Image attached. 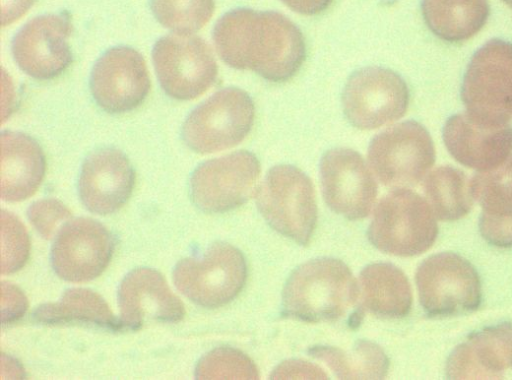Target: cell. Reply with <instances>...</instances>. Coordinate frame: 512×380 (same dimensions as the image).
<instances>
[{"mask_svg": "<svg viewBox=\"0 0 512 380\" xmlns=\"http://www.w3.org/2000/svg\"><path fill=\"white\" fill-rule=\"evenodd\" d=\"M213 41L228 66L253 71L275 83L293 78L306 58L300 29L273 11L233 9L216 23Z\"/></svg>", "mask_w": 512, "mask_h": 380, "instance_id": "1", "label": "cell"}, {"mask_svg": "<svg viewBox=\"0 0 512 380\" xmlns=\"http://www.w3.org/2000/svg\"><path fill=\"white\" fill-rule=\"evenodd\" d=\"M358 286L350 269L333 258L299 266L283 290L284 313L309 322L335 320L354 305Z\"/></svg>", "mask_w": 512, "mask_h": 380, "instance_id": "2", "label": "cell"}, {"mask_svg": "<svg viewBox=\"0 0 512 380\" xmlns=\"http://www.w3.org/2000/svg\"><path fill=\"white\" fill-rule=\"evenodd\" d=\"M437 234L436 216L429 203L405 188L381 199L368 229V238L377 249L401 257L424 253Z\"/></svg>", "mask_w": 512, "mask_h": 380, "instance_id": "3", "label": "cell"}, {"mask_svg": "<svg viewBox=\"0 0 512 380\" xmlns=\"http://www.w3.org/2000/svg\"><path fill=\"white\" fill-rule=\"evenodd\" d=\"M466 113L490 124L512 121V43L491 40L473 55L463 78Z\"/></svg>", "mask_w": 512, "mask_h": 380, "instance_id": "4", "label": "cell"}, {"mask_svg": "<svg viewBox=\"0 0 512 380\" xmlns=\"http://www.w3.org/2000/svg\"><path fill=\"white\" fill-rule=\"evenodd\" d=\"M260 213L271 227L306 245L315 229L317 205L310 178L292 165L272 167L256 192Z\"/></svg>", "mask_w": 512, "mask_h": 380, "instance_id": "5", "label": "cell"}, {"mask_svg": "<svg viewBox=\"0 0 512 380\" xmlns=\"http://www.w3.org/2000/svg\"><path fill=\"white\" fill-rule=\"evenodd\" d=\"M255 106L250 95L237 87L219 90L187 117L182 136L197 153H213L236 146L251 131Z\"/></svg>", "mask_w": 512, "mask_h": 380, "instance_id": "6", "label": "cell"}, {"mask_svg": "<svg viewBox=\"0 0 512 380\" xmlns=\"http://www.w3.org/2000/svg\"><path fill=\"white\" fill-rule=\"evenodd\" d=\"M368 161L384 185L405 188L416 185L427 175L435 161V147L424 126L405 121L371 140Z\"/></svg>", "mask_w": 512, "mask_h": 380, "instance_id": "7", "label": "cell"}, {"mask_svg": "<svg viewBox=\"0 0 512 380\" xmlns=\"http://www.w3.org/2000/svg\"><path fill=\"white\" fill-rule=\"evenodd\" d=\"M152 57L161 87L174 99L197 98L216 80L217 63L200 37L181 33L164 36L155 43Z\"/></svg>", "mask_w": 512, "mask_h": 380, "instance_id": "8", "label": "cell"}, {"mask_svg": "<svg viewBox=\"0 0 512 380\" xmlns=\"http://www.w3.org/2000/svg\"><path fill=\"white\" fill-rule=\"evenodd\" d=\"M242 253L226 243L212 245L201 259L178 262L173 279L178 290L198 305L214 308L227 304L246 280Z\"/></svg>", "mask_w": 512, "mask_h": 380, "instance_id": "9", "label": "cell"}, {"mask_svg": "<svg viewBox=\"0 0 512 380\" xmlns=\"http://www.w3.org/2000/svg\"><path fill=\"white\" fill-rule=\"evenodd\" d=\"M409 105V90L397 73L382 67L354 72L342 93V107L350 124L372 130L400 119Z\"/></svg>", "mask_w": 512, "mask_h": 380, "instance_id": "10", "label": "cell"}, {"mask_svg": "<svg viewBox=\"0 0 512 380\" xmlns=\"http://www.w3.org/2000/svg\"><path fill=\"white\" fill-rule=\"evenodd\" d=\"M416 284L422 307L434 316L471 312L481 302L476 270L454 253H439L425 259L417 269Z\"/></svg>", "mask_w": 512, "mask_h": 380, "instance_id": "11", "label": "cell"}, {"mask_svg": "<svg viewBox=\"0 0 512 380\" xmlns=\"http://www.w3.org/2000/svg\"><path fill=\"white\" fill-rule=\"evenodd\" d=\"M260 175L257 157L246 150L211 159L193 172L190 191L198 208L210 213L232 210L245 203Z\"/></svg>", "mask_w": 512, "mask_h": 380, "instance_id": "12", "label": "cell"}, {"mask_svg": "<svg viewBox=\"0 0 512 380\" xmlns=\"http://www.w3.org/2000/svg\"><path fill=\"white\" fill-rule=\"evenodd\" d=\"M320 176L327 205L345 218L366 217L377 196V184L362 156L345 147L327 151L320 163Z\"/></svg>", "mask_w": 512, "mask_h": 380, "instance_id": "13", "label": "cell"}, {"mask_svg": "<svg viewBox=\"0 0 512 380\" xmlns=\"http://www.w3.org/2000/svg\"><path fill=\"white\" fill-rule=\"evenodd\" d=\"M142 55L130 47H114L95 63L90 80L97 104L109 113H124L139 106L150 90Z\"/></svg>", "mask_w": 512, "mask_h": 380, "instance_id": "14", "label": "cell"}, {"mask_svg": "<svg viewBox=\"0 0 512 380\" xmlns=\"http://www.w3.org/2000/svg\"><path fill=\"white\" fill-rule=\"evenodd\" d=\"M71 32V19L65 12L32 19L17 33L12 43L17 65L39 80L60 75L72 61L68 44Z\"/></svg>", "mask_w": 512, "mask_h": 380, "instance_id": "15", "label": "cell"}, {"mask_svg": "<svg viewBox=\"0 0 512 380\" xmlns=\"http://www.w3.org/2000/svg\"><path fill=\"white\" fill-rule=\"evenodd\" d=\"M113 252V238L99 222L76 218L61 227L54 241L51 260L56 274L70 282L98 277Z\"/></svg>", "mask_w": 512, "mask_h": 380, "instance_id": "16", "label": "cell"}, {"mask_svg": "<svg viewBox=\"0 0 512 380\" xmlns=\"http://www.w3.org/2000/svg\"><path fill=\"white\" fill-rule=\"evenodd\" d=\"M444 144L460 164L486 172L503 164L512 152L510 124H490L467 113L450 117L443 128Z\"/></svg>", "mask_w": 512, "mask_h": 380, "instance_id": "17", "label": "cell"}, {"mask_svg": "<svg viewBox=\"0 0 512 380\" xmlns=\"http://www.w3.org/2000/svg\"><path fill=\"white\" fill-rule=\"evenodd\" d=\"M135 174L127 157L116 149L92 153L83 163L78 191L85 207L96 214H110L129 199Z\"/></svg>", "mask_w": 512, "mask_h": 380, "instance_id": "18", "label": "cell"}, {"mask_svg": "<svg viewBox=\"0 0 512 380\" xmlns=\"http://www.w3.org/2000/svg\"><path fill=\"white\" fill-rule=\"evenodd\" d=\"M118 303L122 327L138 328L150 320L175 322L185 313L164 277L150 268L136 269L122 280Z\"/></svg>", "mask_w": 512, "mask_h": 380, "instance_id": "19", "label": "cell"}, {"mask_svg": "<svg viewBox=\"0 0 512 380\" xmlns=\"http://www.w3.org/2000/svg\"><path fill=\"white\" fill-rule=\"evenodd\" d=\"M512 367V324L485 328L460 344L447 362L452 379H490Z\"/></svg>", "mask_w": 512, "mask_h": 380, "instance_id": "20", "label": "cell"}, {"mask_svg": "<svg viewBox=\"0 0 512 380\" xmlns=\"http://www.w3.org/2000/svg\"><path fill=\"white\" fill-rule=\"evenodd\" d=\"M473 199L481 206L482 237L498 247L512 246V157L470 180Z\"/></svg>", "mask_w": 512, "mask_h": 380, "instance_id": "21", "label": "cell"}, {"mask_svg": "<svg viewBox=\"0 0 512 380\" xmlns=\"http://www.w3.org/2000/svg\"><path fill=\"white\" fill-rule=\"evenodd\" d=\"M0 147L1 198L9 202L29 198L45 175L46 162L41 147L30 136L13 131L1 134Z\"/></svg>", "mask_w": 512, "mask_h": 380, "instance_id": "22", "label": "cell"}, {"mask_svg": "<svg viewBox=\"0 0 512 380\" xmlns=\"http://www.w3.org/2000/svg\"><path fill=\"white\" fill-rule=\"evenodd\" d=\"M426 25L439 38L458 43L476 35L489 15L488 0H423Z\"/></svg>", "mask_w": 512, "mask_h": 380, "instance_id": "23", "label": "cell"}, {"mask_svg": "<svg viewBox=\"0 0 512 380\" xmlns=\"http://www.w3.org/2000/svg\"><path fill=\"white\" fill-rule=\"evenodd\" d=\"M365 306L375 314L400 318L412 305V292L405 274L389 263L366 266L360 274Z\"/></svg>", "mask_w": 512, "mask_h": 380, "instance_id": "24", "label": "cell"}, {"mask_svg": "<svg viewBox=\"0 0 512 380\" xmlns=\"http://www.w3.org/2000/svg\"><path fill=\"white\" fill-rule=\"evenodd\" d=\"M34 318L45 324L83 321L109 328L122 327L104 299L83 288L69 289L59 302L39 306L34 312Z\"/></svg>", "mask_w": 512, "mask_h": 380, "instance_id": "25", "label": "cell"}, {"mask_svg": "<svg viewBox=\"0 0 512 380\" xmlns=\"http://www.w3.org/2000/svg\"><path fill=\"white\" fill-rule=\"evenodd\" d=\"M424 189L431 209L441 220H458L472 207L470 181L454 167L442 166L429 173Z\"/></svg>", "mask_w": 512, "mask_h": 380, "instance_id": "26", "label": "cell"}, {"mask_svg": "<svg viewBox=\"0 0 512 380\" xmlns=\"http://www.w3.org/2000/svg\"><path fill=\"white\" fill-rule=\"evenodd\" d=\"M310 354L325 362L339 378L380 379L388 370V359L382 349L371 342L360 341L350 354L328 346H317Z\"/></svg>", "mask_w": 512, "mask_h": 380, "instance_id": "27", "label": "cell"}, {"mask_svg": "<svg viewBox=\"0 0 512 380\" xmlns=\"http://www.w3.org/2000/svg\"><path fill=\"white\" fill-rule=\"evenodd\" d=\"M150 5L161 25L181 34L200 30L215 8L214 0H150Z\"/></svg>", "mask_w": 512, "mask_h": 380, "instance_id": "28", "label": "cell"}, {"mask_svg": "<svg viewBox=\"0 0 512 380\" xmlns=\"http://www.w3.org/2000/svg\"><path fill=\"white\" fill-rule=\"evenodd\" d=\"M198 379H257L253 361L233 348H218L206 354L196 368Z\"/></svg>", "mask_w": 512, "mask_h": 380, "instance_id": "29", "label": "cell"}, {"mask_svg": "<svg viewBox=\"0 0 512 380\" xmlns=\"http://www.w3.org/2000/svg\"><path fill=\"white\" fill-rule=\"evenodd\" d=\"M29 238L25 227L10 212L1 211V273L19 270L29 255Z\"/></svg>", "mask_w": 512, "mask_h": 380, "instance_id": "30", "label": "cell"}, {"mask_svg": "<svg viewBox=\"0 0 512 380\" xmlns=\"http://www.w3.org/2000/svg\"><path fill=\"white\" fill-rule=\"evenodd\" d=\"M70 216V210L56 199L36 201L28 211L30 222L45 239L52 238L58 225Z\"/></svg>", "mask_w": 512, "mask_h": 380, "instance_id": "31", "label": "cell"}, {"mask_svg": "<svg viewBox=\"0 0 512 380\" xmlns=\"http://www.w3.org/2000/svg\"><path fill=\"white\" fill-rule=\"evenodd\" d=\"M272 379H324L326 373L318 366L303 360L282 362L271 374Z\"/></svg>", "mask_w": 512, "mask_h": 380, "instance_id": "32", "label": "cell"}, {"mask_svg": "<svg viewBox=\"0 0 512 380\" xmlns=\"http://www.w3.org/2000/svg\"><path fill=\"white\" fill-rule=\"evenodd\" d=\"M28 303L25 295L14 285L1 283V318L2 322H12L21 317Z\"/></svg>", "mask_w": 512, "mask_h": 380, "instance_id": "33", "label": "cell"}, {"mask_svg": "<svg viewBox=\"0 0 512 380\" xmlns=\"http://www.w3.org/2000/svg\"><path fill=\"white\" fill-rule=\"evenodd\" d=\"M34 0H1V24L10 25L21 18Z\"/></svg>", "mask_w": 512, "mask_h": 380, "instance_id": "34", "label": "cell"}, {"mask_svg": "<svg viewBox=\"0 0 512 380\" xmlns=\"http://www.w3.org/2000/svg\"><path fill=\"white\" fill-rule=\"evenodd\" d=\"M293 11L307 16L317 15L326 10L333 0H281Z\"/></svg>", "mask_w": 512, "mask_h": 380, "instance_id": "35", "label": "cell"}, {"mask_svg": "<svg viewBox=\"0 0 512 380\" xmlns=\"http://www.w3.org/2000/svg\"><path fill=\"white\" fill-rule=\"evenodd\" d=\"M509 8L512 9V0H502Z\"/></svg>", "mask_w": 512, "mask_h": 380, "instance_id": "36", "label": "cell"}]
</instances>
